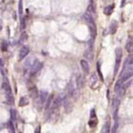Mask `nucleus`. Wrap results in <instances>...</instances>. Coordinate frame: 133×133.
<instances>
[{"instance_id": "obj_25", "label": "nucleus", "mask_w": 133, "mask_h": 133, "mask_svg": "<svg viewBox=\"0 0 133 133\" xmlns=\"http://www.w3.org/2000/svg\"><path fill=\"white\" fill-rule=\"evenodd\" d=\"M10 113H11V120L12 121L17 120V116H18L17 110H16V109H11Z\"/></svg>"}, {"instance_id": "obj_28", "label": "nucleus", "mask_w": 133, "mask_h": 133, "mask_svg": "<svg viewBox=\"0 0 133 133\" xmlns=\"http://www.w3.org/2000/svg\"><path fill=\"white\" fill-rule=\"evenodd\" d=\"M28 41V34H27V32L24 31L20 35V41L24 42V41Z\"/></svg>"}, {"instance_id": "obj_16", "label": "nucleus", "mask_w": 133, "mask_h": 133, "mask_svg": "<svg viewBox=\"0 0 133 133\" xmlns=\"http://www.w3.org/2000/svg\"><path fill=\"white\" fill-rule=\"evenodd\" d=\"M70 96L73 97V99H74L75 101H77V100L78 99V97H79V89H78V88H75V89L73 90V92L71 93Z\"/></svg>"}, {"instance_id": "obj_26", "label": "nucleus", "mask_w": 133, "mask_h": 133, "mask_svg": "<svg viewBox=\"0 0 133 133\" xmlns=\"http://www.w3.org/2000/svg\"><path fill=\"white\" fill-rule=\"evenodd\" d=\"M7 128H8V130L10 131V132L14 133L16 130H15V128H14V125H13V122L12 120H10L8 123H7Z\"/></svg>"}, {"instance_id": "obj_12", "label": "nucleus", "mask_w": 133, "mask_h": 133, "mask_svg": "<svg viewBox=\"0 0 133 133\" xmlns=\"http://www.w3.org/2000/svg\"><path fill=\"white\" fill-rule=\"evenodd\" d=\"M117 29H118V23H117V21H112L111 23H110V32L111 34H115L116 31H117Z\"/></svg>"}, {"instance_id": "obj_6", "label": "nucleus", "mask_w": 133, "mask_h": 133, "mask_svg": "<svg viewBox=\"0 0 133 133\" xmlns=\"http://www.w3.org/2000/svg\"><path fill=\"white\" fill-rule=\"evenodd\" d=\"M29 53V49L28 47H27V46H23L21 50H20V51H19V55H18V60L19 61H22L24 60L26 57H27V55Z\"/></svg>"}, {"instance_id": "obj_4", "label": "nucleus", "mask_w": 133, "mask_h": 133, "mask_svg": "<svg viewBox=\"0 0 133 133\" xmlns=\"http://www.w3.org/2000/svg\"><path fill=\"white\" fill-rule=\"evenodd\" d=\"M64 97L63 96H58V97H56V99L52 101V110H56L58 109V107H60V106L62 105V102H63Z\"/></svg>"}, {"instance_id": "obj_2", "label": "nucleus", "mask_w": 133, "mask_h": 133, "mask_svg": "<svg viewBox=\"0 0 133 133\" xmlns=\"http://www.w3.org/2000/svg\"><path fill=\"white\" fill-rule=\"evenodd\" d=\"M43 66V63L41 62L39 60H35V61L33 62L32 66H31V69H30V74L31 75H35L38 73L41 70V68Z\"/></svg>"}, {"instance_id": "obj_24", "label": "nucleus", "mask_w": 133, "mask_h": 133, "mask_svg": "<svg viewBox=\"0 0 133 133\" xmlns=\"http://www.w3.org/2000/svg\"><path fill=\"white\" fill-rule=\"evenodd\" d=\"M97 71H98V75H99V77H100V80H101V81H104L103 75H102L101 70H100V61H98V62H97Z\"/></svg>"}, {"instance_id": "obj_22", "label": "nucleus", "mask_w": 133, "mask_h": 133, "mask_svg": "<svg viewBox=\"0 0 133 133\" xmlns=\"http://www.w3.org/2000/svg\"><path fill=\"white\" fill-rule=\"evenodd\" d=\"M126 50L128 51V52L131 53L133 51V42L132 41H129L126 44Z\"/></svg>"}, {"instance_id": "obj_33", "label": "nucleus", "mask_w": 133, "mask_h": 133, "mask_svg": "<svg viewBox=\"0 0 133 133\" xmlns=\"http://www.w3.org/2000/svg\"><path fill=\"white\" fill-rule=\"evenodd\" d=\"M88 125H89V127H91V128H94L96 125H97V120H93V118L91 119V120H89L88 121Z\"/></svg>"}, {"instance_id": "obj_19", "label": "nucleus", "mask_w": 133, "mask_h": 133, "mask_svg": "<svg viewBox=\"0 0 133 133\" xmlns=\"http://www.w3.org/2000/svg\"><path fill=\"white\" fill-rule=\"evenodd\" d=\"M101 132H105V133L110 132V124L109 121H107V122L105 123V125L103 126V128H102Z\"/></svg>"}, {"instance_id": "obj_1", "label": "nucleus", "mask_w": 133, "mask_h": 133, "mask_svg": "<svg viewBox=\"0 0 133 133\" xmlns=\"http://www.w3.org/2000/svg\"><path fill=\"white\" fill-rule=\"evenodd\" d=\"M116 60H115V68H114V75H117L119 72V68L120 66V61L122 58V50L120 48L116 49Z\"/></svg>"}, {"instance_id": "obj_32", "label": "nucleus", "mask_w": 133, "mask_h": 133, "mask_svg": "<svg viewBox=\"0 0 133 133\" xmlns=\"http://www.w3.org/2000/svg\"><path fill=\"white\" fill-rule=\"evenodd\" d=\"M37 95H38V94H37V88H36V87H34L33 89H31V92H30V96H31V97L35 98Z\"/></svg>"}, {"instance_id": "obj_20", "label": "nucleus", "mask_w": 133, "mask_h": 133, "mask_svg": "<svg viewBox=\"0 0 133 133\" xmlns=\"http://www.w3.org/2000/svg\"><path fill=\"white\" fill-rule=\"evenodd\" d=\"M128 65H133V56L131 54L128 55L125 61V66H128Z\"/></svg>"}, {"instance_id": "obj_21", "label": "nucleus", "mask_w": 133, "mask_h": 133, "mask_svg": "<svg viewBox=\"0 0 133 133\" xmlns=\"http://www.w3.org/2000/svg\"><path fill=\"white\" fill-rule=\"evenodd\" d=\"M28 99L27 98V97H21L20 98V100H19V106L20 107H25V106H27V105H28Z\"/></svg>"}, {"instance_id": "obj_35", "label": "nucleus", "mask_w": 133, "mask_h": 133, "mask_svg": "<svg viewBox=\"0 0 133 133\" xmlns=\"http://www.w3.org/2000/svg\"><path fill=\"white\" fill-rule=\"evenodd\" d=\"M90 118H96V114H95V109H92L90 112Z\"/></svg>"}, {"instance_id": "obj_34", "label": "nucleus", "mask_w": 133, "mask_h": 133, "mask_svg": "<svg viewBox=\"0 0 133 133\" xmlns=\"http://www.w3.org/2000/svg\"><path fill=\"white\" fill-rule=\"evenodd\" d=\"M26 28V22H25V18H21V23H20V29L23 30Z\"/></svg>"}, {"instance_id": "obj_5", "label": "nucleus", "mask_w": 133, "mask_h": 133, "mask_svg": "<svg viewBox=\"0 0 133 133\" xmlns=\"http://www.w3.org/2000/svg\"><path fill=\"white\" fill-rule=\"evenodd\" d=\"M119 104H120V101L119 98H114L113 101H112V108H113V114H114V118H117L118 117V110H119Z\"/></svg>"}, {"instance_id": "obj_9", "label": "nucleus", "mask_w": 133, "mask_h": 133, "mask_svg": "<svg viewBox=\"0 0 133 133\" xmlns=\"http://www.w3.org/2000/svg\"><path fill=\"white\" fill-rule=\"evenodd\" d=\"M80 66L82 68V70L86 73H88L89 72V64L86 60H81L80 61Z\"/></svg>"}, {"instance_id": "obj_29", "label": "nucleus", "mask_w": 133, "mask_h": 133, "mask_svg": "<svg viewBox=\"0 0 133 133\" xmlns=\"http://www.w3.org/2000/svg\"><path fill=\"white\" fill-rule=\"evenodd\" d=\"M6 100H7V103L10 104V105H13V104H14V99H13V97H12L11 93H7Z\"/></svg>"}, {"instance_id": "obj_30", "label": "nucleus", "mask_w": 133, "mask_h": 133, "mask_svg": "<svg viewBox=\"0 0 133 133\" xmlns=\"http://www.w3.org/2000/svg\"><path fill=\"white\" fill-rule=\"evenodd\" d=\"M1 49H2V51H7V42H6V41H2Z\"/></svg>"}, {"instance_id": "obj_23", "label": "nucleus", "mask_w": 133, "mask_h": 133, "mask_svg": "<svg viewBox=\"0 0 133 133\" xmlns=\"http://www.w3.org/2000/svg\"><path fill=\"white\" fill-rule=\"evenodd\" d=\"M2 88L4 89V90H6V93H11V88H10V85L8 83H6V82H4L3 84H2Z\"/></svg>"}, {"instance_id": "obj_11", "label": "nucleus", "mask_w": 133, "mask_h": 133, "mask_svg": "<svg viewBox=\"0 0 133 133\" xmlns=\"http://www.w3.org/2000/svg\"><path fill=\"white\" fill-rule=\"evenodd\" d=\"M84 19L86 20V22H87V24H91V23H95V21H94V18H92V16L90 15V13H86V14H84Z\"/></svg>"}, {"instance_id": "obj_15", "label": "nucleus", "mask_w": 133, "mask_h": 133, "mask_svg": "<svg viewBox=\"0 0 133 133\" xmlns=\"http://www.w3.org/2000/svg\"><path fill=\"white\" fill-rule=\"evenodd\" d=\"M113 9H114V4L110 5V6H107L104 7V13L106 15H110L111 13L113 12Z\"/></svg>"}, {"instance_id": "obj_8", "label": "nucleus", "mask_w": 133, "mask_h": 133, "mask_svg": "<svg viewBox=\"0 0 133 133\" xmlns=\"http://www.w3.org/2000/svg\"><path fill=\"white\" fill-rule=\"evenodd\" d=\"M97 85H98V76H97V74L93 73L90 76V79H89V85L92 89H94Z\"/></svg>"}, {"instance_id": "obj_27", "label": "nucleus", "mask_w": 133, "mask_h": 133, "mask_svg": "<svg viewBox=\"0 0 133 133\" xmlns=\"http://www.w3.org/2000/svg\"><path fill=\"white\" fill-rule=\"evenodd\" d=\"M18 13L20 16H22L23 14V1L22 0H19V3H18Z\"/></svg>"}, {"instance_id": "obj_7", "label": "nucleus", "mask_w": 133, "mask_h": 133, "mask_svg": "<svg viewBox=\"0 0 133 133\" xmlns=\"http://www.w3.org/2000/svg\"><path fill=\"white\" fill-rule=\"evenodd\" d=\"M87 25H88L89 32H90V35H91V39L95 40L96 35H97V28H96V24H95V23H91V24H87Z\"/></svg>"}, {"instance_id": "obj_14", "label": "nucleus", "mask_w": 133, "mask_h": 133, "mask_svg": "<svg viewBox=\"0 0 133 133\" xmlns=\"http://www.w3.org/2000/svg\"><path fill=\"white\" fill-rule=\"evenodd\" d=\"M47 98V92L45 90L40 91V94H39V99H40L41 103H45L46 99Z\"/></svg>"}, {"instance_id": "obj_17", "label": "nucleus", "mask_w": 133, "mask_h": 133, "mask_svg": "<svg viewBox=\"0 0 133 133\" xmlns=\"http://www.w3.org/2000/svg\"><path fill=\"white\" fill-rule=\"evenodd\" d=\"M85 57L87 58V59H89L90 61L93 60V50H89V49H87V51H85Z\"/></svg>"}, {"instance_id": "obj_37", "label": "nucleus", "mask_w": 133, "mask_h": 133, "mask_svg": "<svg viewBox=\"0 0 133 133\" xmlns=\"http://www.w3.org/2000/svg\"><path fill=\"white\" fill-rule=\"evenodd\" d=\"M2 30V22L0 21V30Z\"/></svg>"}, {"instance_id": "obj_38", "label": "nucleus", "mask_w": 133, "mask_h": 133, "mask_svg": "<svg viewBox=\"0 0 133 133\" xmlns=\"http://www.w3.org/2000/svg\"><path fill=\"white\" fill-rule=\"evenodd\" d=\"M2 64H3V61H2L1 59H0V65H2Z\"/></svg>"}, {"instance_id": "obj_10", "label": "nucleus", "mask_w": 133, "mask_h": 133, "mask_svg": "<svg viewBox=\"0 0 133 133\" xmlns=\"http://www.w3.org/2000/svg\"><path fill=\"white\" fill-rule=\"evenodd\" d=\"M76 84H77V86H78V89H80V88H82L84 86L85 82H84V78L82 77V75H78V78L76 80Z\"/></svg>"}, {"instance_id": "obj_36", "label": "nucleus", "mask_w": 133, "mask_h": 133, "mask_svg": "<svg viewBox=\"0 0 133 133\" xmlns=\"http://www.w3.org/2000/svg\"><path fill=\"white\" fill-rule=\"evenodd\" d=\"M39 133L40 132V127H37V128H36V130H35V133Z\"/></svg>"}, {"instance_id": "obj_13", "label": "nucleus", "mask_w": 133, "mask_h": 133, "mask_svg": "<svg viewBox=\"0 0 133 133\" xmlns=\"http://www.w3.org/2000/svg\"><path fill=\"white\" fill-rule=\"evenodd\" d=\"M53 98H54V95H50L49 97H47V98L46 99V105H45V109L47 110V109L50 107V106H51V103H52L53 101Z\"/></svg>"}, {"instance_id": "obj_3", "label": "nucleus", "mask_w": 133, "mask_h": 133, "mask_svg": "<svg viewBox=\"0 0 133 133\" xmlns=\"http://www.w3.org/2000/svg\"><path fill=\"white\" fill-rule=\"evenodd\" d=\"M63 105H64V108H65V112L69 114L73 111V104L69 100V97H65L63 99Z\"/></svg>"}, {"instance_id": "obj_18", "label": "nucleus", "mask_w": 133, "mask_h": 133, "mask_svg": "<svg viewBox=\"0 0 133 133\" xmlns=\"http://www.w3.org/2000/svg\"><path fill=\"white\" fill-rule=\"evenodd\" d=\"M123 83H124V82L122 81L121 79H119V80H118V81L116 82L115 87H114V91H115L116 93H117V92H118V90H119V88H120V87L122 86Z\"/></svg>"}, {"instance_id": "obj_31", "label": "nucleus", "mask_w": 133, "mask_h": 133, "mask_svg": "<svg viewBox=\"0 0 133 133\" xmlns=\"http://www.w3.org/2000/svg\"><path fill=\"white\" fill-rule=\"evenodd\" d=\"M115 119V123H114V127L112 128V132H116L117 131V129H118V127H119V120H118V118H114Z\"/></svg>"}]
</instances>
